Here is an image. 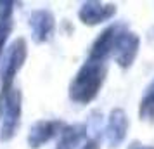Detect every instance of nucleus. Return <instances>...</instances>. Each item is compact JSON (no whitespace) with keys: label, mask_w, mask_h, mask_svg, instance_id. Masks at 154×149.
Returning a JSON list of instances; mask_svg holds the SVG:
<instances>
[{"label":"nucleus","mask_w":154,"mask_h":149,"mask_svg":"<svg viewBox=\"0 0 154 149\" xmlns=\"http://www.w3.org/2000/svg\"><path fill=\"white\" fill-rule=\"evenodd\" d=\"M139 49H140V38L137 33L125 29L119 38L116 40V45L112 49L111 57L114 59V63L118 64L121 70H128L132 68L135 59L139 56Z\"/></svg>","instance_id":"4"},{"label":"nucleus","mask_w":154,"mask_h":149,"mask_svg":"<svg viewBox=\"0 0 154 149\" xmlns=\"http://www.w3.org/2000/svg\"><path fill=\"white\" fill-rule=\"evenodd\" d=\"M2 52H4V49H0V57H2Z\"/></svg>","instance_id":"17"},{"label":"nucleus","mask_w":154,"mask_h":149,"mask_svg":"<svg viewBox=\"0 0 154 149\" xmlns=\"http://www.w3.org/2000/svg\"><path fill=\"white\" fill-rule=\"evenodd\" d=\"M146 97H149V99H152L154 101V80L149 83V87L146 88V94H144Z\"/></svg>","instance_id":"16"},{"label":"nucleus","mask_w":154,"mask_h":149,"mask_svg":"<svg viewBox=\"0 0 154 149\" xmlns=\"http://www.w3.org/2000/svg\"><path fill=\"white\" fill-rule=\"evenodd\" d=\"M28 57V43L24 38H16L14 42L9 45L7 49H4L2 52V64H0V82H2V90L0 94H5L14 87V80L17 76V73L21 71V68L26 63Z\"/></svg>","instance_id":"2"},{"label":"nucleus","mask_w":154,"mask_h":149,"mask_svg":"<svg viewBox=\"0 0 154 149\" xmlns=\"http://www.w3.org/2000/svg\"><path fill=\"white\" fill-rule=\"evenodd\" d=\"M125 29H126V26L121 24V23H114L111 26L104 28L99 33L97 38L94 40V43H92L88 59H95V61L106 63V59L111 57L112 49H114V45H116V40L119 38V35H121Z\"/></svg>","instance_id":"5"},{"label":"nucleus","mask_w":154,"mask_h":149,"mask_svg":"<svg viewBox=\"0 0 154 149\" xmlns=\"http://www.w3.org/2000/svg\"><path fill=\"white\" fill-rule=\"evenodd\" d=\"M23 114V94L19 88L12 87L5 95L0 94V139L11 141L16 135Z\"/></svg>","instance_id":"3"},{"label":"nucleus","mask_w":154,"mask_h":149,"mask_svg":"<svg viewBox=\"0 0 154 149\" xmlns=\"http://www.w3.org/2000/svg\"><path fill=\"white\" fill-rule=\"evenodd\" d=\"M139 116L142 121L147 123H154V101L149 97H142L139 104Z\"/></svg>","instance_id":"11"},{"label":"nucleus","mask_w":154,"mask_h":149,"mask_svg":"<svg viewBox=\"0 0 154 149\" xmlns=\"http://www.w3.org/2000/svg\"><path fill=\"white\" fill-rule=\"evenodd\" d=\"M87 125L83 123H73L64 125L63 130L57 135L56 149H78L88 137H87Z\"/></svg>","instance_id":"10"},{"label":"nucleus","mask_w":154,"mask_h":149,"mask_svg":"<svg viewBox=\"0 0 154 149\" xmlns=\"http://www.w3.org/2000/svg\"><path fill=\"white\" fill-rule=\"evenodd\" d=\"M118 12L116 4H106V2H97V0H88L83 2L78 11V19L85 26H97L102 23L111 21Z\"/></svg>","instance_id":"6"},{"label":"nucleus","mask_w":154,"mask_h":149,"mask_svg":"<svg viewBox=\"0 0 154 149\" xmlns=\"http://www.w3.org/2000/svg\"><path fill=\"white\" fill-rule=\"evenodd\" d=\"M128 128H130V120H128V114L125 113L123 107H114L111 109V113L107 116L106 121V141L109 144V147H118L121 146L126 139L128 134Z\"/></svg>","instance_id":"8"},{"label":"nucleus","mask_w":154,"mask_h":149,"mask_svg":"<svg viewBox=\"0 0 154 149\" xmlns=\"http://www.w3.org/2000/svg\"><path fill=\"white\" fill-rule=\"evenodd\" d=\"M64 123L61 120H38L35 121L28 132V146L31 149H40L43 144H47L52 141L54 137L59 135V132L63 130Z\"/></svg>","instance_id":"9"},{"label":"nucleus","mask_w":154,"mask_h":149,"mask_svg":"<svg viewBox=\"0 0 154 149\" xmlns=\"http://www.w3.org/2000/svg\"><path fill=\"white\" fill-rule=\"evenodd\" d=\"M16 5L17 4L16 2H11V0L0 2V17H12V12H14Z\"/></svg>","instance_id":"13"},{"label":"nucleus","mask_w":154,"mask_h":149,"mask_svg":"<svg viewBox=\"0 0 154 149\" xmlns=\"http://www.w3.org/2000/svg\"><path fill=\"white\" fill-rule=\"evenodd\" d=\"M11 33H12V17H0V49L5 47Z\"/></svg>","instance_id":"12"},{"label":"nucleus","mask_w":154,"mask_h":149,"mask_svg":"<svg viewBox=\"0 0 154 149\" xmlns=\"http://www.w3.org/2000/svg\"><path fill=\"white\" fill-rule=\"evenodd\" d=\"M106 75H107L106 63L95 61V59H87L71 80L69 90H68L69 99L76 104L92 102L104 85Z\"/></svg>","instance_id":"1"},{"label":"nucleus","mask_w":154,"mask_h":149,"mask_svg":"<svg viewBox=\"0 0 154 149\" xmlns=\"http://www.w3.org/2000/svg\"><path fill=\"white\" fill-rule=\"evenodd\" d=\"M78 149H100V144L97 139H87Z\"/></svg>","instance_id":"14"},{"label":"nucleus","mask_w":154,"mask_h":149,"mask_svg":"<svg viewBox=\"0 0 154 149\" xmlns=\"http://www.w3.org/2000/svg\"><path fill=\"white\" fill-rule=\"evenodd\" d=\"M128 149H154V146H151V144H140V142H133V144H132Z\"/></svg>","instance_id":"15"},{"label":"nucleus","mask_w":154,"mask_h":149,"mask_svg":"<svg viewBox=\"0 0 154 149\" xmlns=\"http://www.w3.org/2000/svg\"><path fill=\"white\" fill-rule=\"evenodd\" d=\"M31 38L36 43H47L52 40L56 31V17L49 9H36L29 14L28 19Z\"/></svg>","instance_id":"7"}]
</instances>
